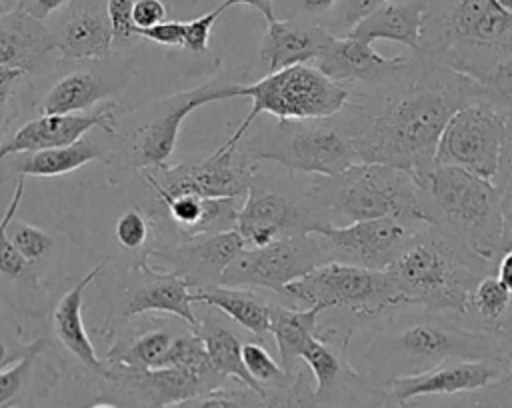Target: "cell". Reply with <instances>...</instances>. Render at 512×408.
<instances>
[{"mask_svg":"<svg viewBox=\"0 0 512 408\" xmlns=\"http://www.w3.org/2000/svg\"><path fill=\"white\" fill-rule=\"evenodd\" d=\"M480 98V82L414 52L380 82L348 86V100L336 120L358 162L416 174L434 164L450 116Z\"/></svg>","mask_w":512,"mask_h":408,"instance_id":"6da1fadb","label":"cell"},{"mask_svg":"<svg viewBox=\"0 0 512 408\" xmlns=\"http://www.w3.org/2000/svg\"><path fill=\"white\" fill-rule=\"evenodd\" d=\"M374 320L380 324L362 346L360 364L354 368L378 388H386L392 378L418 374L446 360L504 362L494 330L476 328L452 314L400 306Z\"/></svg>","mask_w":512,"mask_h":408,"instance_id":"7a4b0ae2","label":"cell"},{"mask_svg":"<svg viewBox=\"0 0 512 408\" xmlns=\"http://www.w3.org/2000/svg\"><path fill=\"white\" fill-rule=\"evenodd\" d=\"M416 54L484 82L512 58V16L494 0H426Z\"/></svg>","mask_w":512,"mask_h":408,"instance_id":"3957f363","label":"cell"},{"mask_svg":"<svg viewBox=\"0 0 512 408\" xmlns=\"http://www.w3.org/2000/svg\"><path fill=\"white\" fill-rule=\"evenodd\" d=\"M386 270L394 278L404 306H420L464 320H470L474 286L482 276L494 274V266L430 224L412 236Z\"/></svg>","mask_w":512,"mask_h":408,"instance_id":"277c9868","label":"cell"},{"mask_svg":"<svg viewBox=\"0 0 512 408\" xmlns=\"http://www.w3.org/2000/svg\"><path fill=\"white\" fill-rule=\"evenodd\" d=\"M412 176L418 184L424 222L496 268L502 254V194L494 182L442 164H430Z\"/></svg>","mask_w":512,"mask_h":408,"instance_id":"5b68a950","label":"cell"},{"mask_svg":"<svg viewBox=\"0 0 512 408\" xmlns=\"http://www.w3.org/2000/svg\"><path fill=\"white\" fill-rule=\"evenodd\" d=\"M242 86V80L214 78L192 90L132 106L124 124L114 120V134L110 136L114 144L108 148L106 162L112 166L114 178L168 164L188 114L212 102L242 98Z\"/></svg>","mask_w":512,"mask_h":408,"instance_id":"8992f818","label":"cell"},{"mask_svg":"<svg viewBox=\"0 0 512 408\" xmlns=\"http://www.w3.org/2000/svg\"><path fill=\"white\" fill-rule=\"evenodd\" d=\"M306 188L326 226L374 218L424 222L414 176L394 166L356 162L332 176H308Z\"/></svg>","mask_w":512,"mask_h":408,"instance_id":"52a82bcc","label":"cell"},{"mask_svg":"<svg viewBox=\"0 0 512 408\" xmlns=\"http://www.w3.org/2000/svg\"><path fill=\"white\" fill-rule=\"evenodd\" d=\"M242 96L250 98L252 108L226 138L224 146H236L260 114H268L278 122L336 116L348 100V86L330 80L314 64H294L244 84Z\"/></svg>","mask_w":512,"mask_h":408,"instance_id":"ba28073f","label":"cell"},{"mask_svg":"<svg viewBox=\"0 0 512 408\" xmlns=\"http://www.w3.org/2000/svg\"><path fill=\"white\" fill-rule=\"evenodd\" d=\"M294 308L342 310L354 318L374 320L404 306L388 270H368L342 262H324L306 276L290 282L278 296Z\"/></svg>","mask_w":512,"mask_h":408,"instance_id":"9c48e42d","label":"cell"},{"mask_svg":"<svg viewBox=\"0 0 512 408\" xmlns=\"http://www.w3.org/2000/svg\"><path fill=\"white\" fill-rule=\"evenodd\" d=\"M256 162L280 166L302 176H332L358 162L348 134L336 116L284 120L268 134L240 140Z\"/></svg>","mask_w":512,"mask_h":408,"instance_id":"30bf717a","label":"cell"},{"mask_svg":"<svg viewBox=\"0 0 512 408\" xmlns=\"http://www.w3.org/2000/svg\"><path fill=\"white\" fill-rule=\"evenodd\" d=\"M298 176L300 174L286 170L280 188L274 178L262 176L258 166L236 212L234 230L244 240V246H264L274 240L310 234L326 226L308 196V176Z\"/></svg>","mask_w":512,"mask_h":408,"instance_id":"8fae6325","label":"cell"},{"mask_svg":"<svg viewBox=\"0 0 512 408\" xmlns=\"http://www.w3.org/2000/svg\"><path fill=\"white\" fill-rule=\"evenodd\" d=\"M260 162L244 148L220 144L210 156L198 162L164 164L140 174L154 194H198L208 198H244Z\"/></svg>","mask_w":512,"mask_h":408,"instance_id":"7c38bea8","label":"cell"},{"mask_svg":"<svg viewBox=\"0 0 512 408\" xmlns=\"http://www.w3.org/2000/svg\"><path fill=\"white\" fill-rule=\"evenodd\" d=\"M504 126L506 116L482 98L462 106L440 134L434 164L456 166L494 180L502 156Z\"/></svg>","mask_w":512,"mask_h":408,"instance_id":"4fadbf2b","label":"cell"},{"mask_svg":"<svg viewBox=\"0 0 512 408\" xmlns=\"http://www.w3.org/2000/svg\"><path fill=\"white\" fill-rule=\"evenodd\" d=\"M324 262L326 256L316 234H300L264 246H244L224 270L220 284L268 290L280 296L290 282Z\"/></svg>","mask_w":512,"mask_h":408,"instance_id":"5bb4252c","label":"cell"},{"mask_svg":"<svg viewBox=\"0 0 512 408\" xmlns=\"http://www.w3.org/2000/svg\"><path fill=\"white\" fill-rule=\"evenodd\" d=\"M424 222L404 218H374L346 226L314 230L326 262H342L368 270H386Z\"/></svg>","mask_w":512,"mask_h":408,"instance_id":"9a60e30c","label":"cell"},{"mask_svg":"<svg viewBox=\"0 0 512 408\" xmlns=\"http://www.w3.org/2000/svg\"><path fill=\"white\" fill-rule=\"evenodd\" d=\"M192 286L174 270L150 264L144 256L118 288L114 312L120 318L142 314H168L198 330V314L192 308Z\"/></svg>","mask_w":512,"mask_h":408,"instance_id":"2e32d148","label":"cell"},{"mask_svg":"<svg viewBox=\"0 0 512 408\" xmlns=\"http://www.w3.org/2000/svg\"><path fill=\"white\" fill-rule=\"evenodd\" d=\"M510 370L502 360H446L424 372L392 378L384 392L386 404L402 406L406 402L428 396H450L480 390Z\"/></svg>","mask_w":512,"mask_h":408,"instance_id":"e0dca14e","label":"cell"},{"mask_svg":"<svg viewBox=\"0 0 512 408\" xmlns=\"http://www.w3.org/2000/svg\"><path fill=\"white\" fill-rule=\"evenodd\" d=\"M242 248L244 240L232 228L210 236L166 242L158 248H150L144 256L156 258V266L174 270L192 290H200L220 284L224 270Z\"/></svg>","mask_w":512,"mask_h":408,"instance_id":"ac0fdd59","label":"cell"},{"mask_svg":"<svg viewBox=\"0 0 512 408\" xmlns=\"http://www.w3.org/2000/svg\"><path fill=\"white\" fill-rule=\"evenodd\" d=\"M116 104L108 102L96 112L80 114H40L24 122L8 140L0 144V160L12 154L36 152L46 148L68 146L80 140L94 128L104 130L108 136L114 134Z\"/></svg>","mask_w":512,"mask_h":408,"instance_id":"d6986e66","label":"cell"},{"mask_svg":"<svg viewBox=\"0 0 512 408\" xmlns=\"http://www.w3.org/2000/svg\"><path fill=\"white\" fill-rule=\"evenodd\" d=\"M50 30L58 54L70 60H104L114 46L106 2L100 0H70Z\"/></svg>","mask_w":512,"mask_h":408,"instance_id":"ffe728a7","label":"cell"},{"mask_svg":"<svg viewBox=\"0 0 512 408\" xmlns=\"http://www.w3.org/2000/svg\"><path fill=\"white\" fill-rule=\"evenodd\" d=\"M56 54L52 30L24 6L0 18V68H16L32 76L46 72Z\"/></svg>","mask_w":512,"mask_h":408,"instance_id":"44dd1931","label":"cell"},{"mask_svg":"<svg viewBox=\"0 0 512 408\" xmlns=\"http://www.w3.org/2000/svg\"><path fill=\"white\" fill-rule=\"evenodd\" d=\"M408 56L386 58L374 50V44L354 36H332L324 50L312 62L330 80L344 86L374 84L398 70Z\"/></svg>","mask_w":512,"mask_h":408,"instance_id":"7402d4cb","label":"cell"},{"mask_svg":"<svg viewBox=\"0 0 512 408\" xmlns=\"http://www.w3.org/2000/svg\"><path fill=\"white\" fill-rule=\"evenodd\" d=\"M106 262L96 264L90 272H86L54 306L50 322L52 332L56 340L62 344V348L88 372L92 378H104L108 372V366L102 358L96 356L94 344L84 328L82 320V298L84 290L100 276Z\"/></svg>","mask_w":512,"mask_h":408,"instance_id":"603a6c76","label":"cell"},{"mask_svg":"<svg viewBox=\"0 0 512 408\" xmlns=\"http://www.w3.org/2000/svg\"><path fill=\"white\" fill-rule=\"evenodd\" d=\"M332 40V34L312 20H274L266 22L262 36L260 60L268 72L314 62L324 46Z\"/></svg>","mask_w":512,"mask_h":408,"instance_id":"cb8c5ba5","label":"cell"},{"mask_svg":"<svg viewBox=\"0 0 512 408\" xmlns=\"http://www.w3.org/2000/svg\"><path fill=\"white\" fill-rule=\"evenodd\" d=\"M166 208L168 222L178 234V240H190L232 230L240 198H208L198 194L156 196Z\"/></svg>","mask_w":512,"mask_h":408,"instance_id":"d4e9b609","label":"cell"},{"mask_svg":"<svg viewBox=\"0 0 512 408\" xmlns=\"http://www.w3.org/2000/svg\"><path fill=\"white\" fill-rule=\"evenodd\" d=\"M424 12L426 0H386L380 8L360 20L348 32V36L368 44L390 40L408 46L412 52H418Z\"/></svg>","mask_w":512,"mask_h":408,"instance_id":"484cf974","label":"cell"},{"mask_svg":"<svg viewBox=\"0 0 512 408\" xmlns=\"http://www.w3.org/2000/svg\"><path fill=\"white\" fill-rule=\"evenodd\" d=\"M192 302L222 312L238 328L254 334L258 340L270 334L272 302L252 288L214 284L192 292Z\"/></svg>","mask_w":512,"mask_h":408,"instance_id":"4316f807","label":"cell"},{"mask_svg":"<svg viewBox=\"0 0 512 408\" xmlns=\"http://www.w3.org/2000/svg\"><path fill=\"white\" fill-rule=\"evenodd\" d=\"M196 332L202 338L208 360L218 374H222L226 380L232 378L238 384H244L264 396L260 386L250 378V374L244 368V362H242L244 342L238 330L230 324V320L222 312L206 306L204 314L198 316Z\"/></svg>","mask_w":512,"mask_h":408,"instance_id":"83f0119b","label":"cell"},{"mask_svg":"<svg viewBox=\"0 0 512 408\" xmlns=\"http://www.w3.org/2000/svg\"><path fill=\"white\" fill-rule=\"evenodd\" d=\"M24 186H26V178L18 176V182H16V188L8 202V208L0 218V278L10 282L12 286H16L18 292H22V296H26L28 312H32L34 316H40L46 310L48 294H46L44 286L40 284V280L34 272V266L16 250V246L8 238V226L14 220L16 210L22 202Z\"/></svg>","mask_w":512,"mask_h":408,"instance_id":"f1b7e54d","label":"cell"},{"mask_svg":"<svg viewBox=\"0 0 512 408\" xmlns=\"http://www.w3.org/2000/svg\"><path fill=\"white\" fill-rule=\"evenodd\" d=\"M114 84L98 70L78 68L66 72L38 102L40 114H80L108 100Z\"/></svg>","mask_w":512,"mask_h":408,"instance_id":"f546056e","label":"cell"},{"mask_svg":"<svg viewBox=\"0 0 512 408\" xmlns=\"http://www.w3.org/2000/svg\"><path fill=\"white\" fill-rule=\"evenodd\" d=\"M182 328H186L182 320H178V324L168 320H152L150 326L132 330L128 336L114 338L102 360L130 368H158L172 340Z\"/></svg>","mask_w":512,"mask_h":408,"instance_id":"4dcf8cb0","label":"cell"},{"mask_svg":"<svg viewBox=\"0 0 512 408\" xmlns=\"http://www.w3.org/2000/svg\"><path fill=\"white\" fill-rule=\"evenodd\" d=\"M322 310L294 308L282 302H272L270 306V334L276 340L280 352V366L288 376H292L300 362L302 348L316 336L318 318Z\"/></svg>","mask_w":512,"mask_h":408,"instance_id":"1f68e13d","label":"cell"},{"mask_svg":"<svg viewBox=\"0 0 512 408\" xmlns=\"http://www.w3.org/2000/svg\"><path fill=\"white\" fill-rule=\"evenodd\" d=\"M102 160L108 162V148H102L98 140L84 134L80 140L58 146L46 148L36 152H22L16 160V170L20 176H36V178H54L68 172H74L88 162Z\"/></svg>","mask_w":512,"mask_h":408,"instance_id":"d6a6232c","label":"cell"},{"mask_svg":"<svg viewBox=\"0 0 512 408\" xmlns=\"http://www.w3.org/2000/svg\"><path fill=\"white\" fill-rule=\"evenodd\" d=\"M42 352H32L0 372V408H34L54 388L58 372H38Z\"/></svg>","mask_w":512,"mask_h":408,"instance_id":"836d02e7","label":"cell"},{"mask_svg":"<svg viewBox=\"0 0 512 408\" xmlns=\"http://www.w3.org/2000/svg\"><path fill=\"white\" fill-rule=\"evenodd\" d=\"M382 408H512V372L474 392L428 396L402 406L384 404Z\"/></svg>","mask_w":512,"mask_h":408,"instance_id":"e575fe53","label":"cell"},{"mask_svg":"<svg viewBox=\"0 0 512 408\" xmlns=\"http://www.w3.org/2000/svg\"><path fill=\"white\" fill-rule=\"evenodd\" d=\"M512 300V294L496 278V274H486L474 286L470 298V322L476 328L492 330L496 322L504 316Z\"/></svg>","mask_w":512,"mask_h":408,"instance_id":"d590c367","label":"cell"},{"mask_svg":"<svg viewBox=\"0 0 512 408\" xmlns=\"http://www.w3.org/2000/svg\"><path fill=\"white\" fill-rule=\"evenodd\" d=\"M262 408H318L314 380L304 364L284 384L264 390Z\"/></svg>","mask_w":512,"mask_h":408,"instance_id":"8d00e7d4","label":"cell"},{"mask_svg":"<svg viewBox=\"0 0 512 408\" xmlns=\"http://www.w3.org/2000/svg\"><path fill=\"white\" fill-rule=\"evenodd\" d=\"M264 396L256 390L238 384V386H218L196 396H190L168 408H262Z\"/></svg>","mask_w":512,"mask_h":408,"instance_id":"74e56055","label":"cell"},{"mask_svg":"<svg viewBox=\"0 0 512 408\" xmlns=\"http://www.w3.org/2000/svg\"><path fill=\"white\" fill-rule=\"evenodd\" d=\"M242 362H244V368L246 372L250 374V378L260 386V390H268V388H274V386H280L284 384L288 378L284 368L280 366V362H276L270 352L260 344V342H244L242 344Z\"/></svg>","mask_w":512,"mask_h":408,"instance_id":"f35d334b","label":"cell"},{"mask_svg":"<svg viewBox=\"0 0 512 408\" xmlns=\"http://www.w3.org/2000/svg\"><path fill=\"white\" fill-rule=\"evenodd\" d=\"M8 238L32 266L42 262L54 250V236L26 222L12 220L8 226Z\"/></svg>","mask_w":512,"mask_h":408,"instance_id":"ab89813d","label":"cell"},{"mask_svg":"<svg viewBox=\"0 0 512 408\" xmlns=\"http://www.w3.org/2000/svg\"><path fill=\"white\" fill-rule=\"evenodd\" d=\"M386 0H336L322 26L332 36H346L360 20L380 8Z\"/></svg>","mask_w":512,"mask_h":408,"instance_id":"60d3db41","label":"cell"},{"mask_svg":"<svg viewBox=\"0 0 512 408\" xmlns=\"http://www.w3.org/2000/svg\"><path fill=\"white\" fill-rule=\"evenodd\" d=\"M150 220L140 208H128L114 224V236L124 250H138L148 242Z\"/></svg>","mask_w":512,"mask_h":408,"instance_id":"b9f144b4","label":"cell"},{"mask_svg":"<svg viewBox=\"0 0 512 408\" xmlns=\"http://www.w3.org/2000/svg\"><path fill=\"white\" fill-rule=\"evenodd\" d=\"M482 84V100L496 106L504 116L512 114V58L502 62Z\"/></svg>","mask_w":512,"mask_h":408,"instance_id":"7bdbcfd3","label":"cell"},{"mask_svg":"<svg viewBox=\"0 0 512 408\" xmlns=\"http://www.w3.org/2000/svg\"><path fill=\"white\" fill-rule=\"evenodd\" d=\"M220 8L216 6L214 10L198 16V18H192L188 22H184V48L188 52H194V54H202L208 50V42H210V32L216 24V20L220 18Z\"/></svg>","mask_w":512,"mask_h":408,"instance_id":"ee69618b","label":"cell"},{"mask_svg":"<svg viewBox=\"0 0 512 408\" xmlns=\"http://www.w3.org/2000/svg\"><path fill=\"white\" fill-rule=\"evenodd\" d=\"M134 0H106V14L112 28L114 44H128L136 38V28L132 22Z\"/></svg>","mask_w":512,"mask_h":408,"instance_id":"f6af8a7d","label":"cell"},{"mask_svg":"<svg viewBox=\"0 0 512 408\" xmlns=\"http://www.w3.org/2000/svg\"><path fill=\"white\" fill-rule=\"evenodd\" d=\"M28 74L16 68H0V136L4 134L12 112H14V98L16 90Z\"/></svg>","mask_w":512,"mask_h":408,"instance_id":"bcb514c9","label":"cell"},{"mask_svg":"<svg viewBox=\"0 0 512 408\" xmlns=\"http://www.w3.org/2000/svg\"><path fill=\"white\" fill-rule=\"evenodd\" d=\"M136 36L146 38L150 42L170 46V48H184V22L180 20H164L150 28H136Z\"/></svg>","mask_w":512,"mask_h":408,"instance_id":"7dc6e473","label":"cell"},{"mask_svg":"<svg viewBox=\"0 0 512 408\" xmlns=\"http://www.w3.org/2000/svg\"><path fill=\"white\" fill-rule=\"evenodd\" d=\"M50 344L46 338H36L32 342H22L20 338H12V336H0V372L8 366H12L14 362L26 358L32 352H40L46 350Z\"/></svg>","mask_w":512,"mask_h":408,"instance_id":"c3c4849f","label":"cell"},{"mask_svg":"<svg viewBox=\"0 0 512 408\" xmlns=\"http://www.w3.org/2000/svg\"><path fill=\"white\" fill-rule=\"evenodd\" d=\"M492 182L500 190V194H512V114L506 116L500 166Z\"/></svg>","mask_w":512,"mask_h":408,"instance_id":"681fc988","label":"cell"},{"mask_svg":"<svg viewBox=\"0 0 512 408\" xmlns=\"http://www.w3.org/2000/svg\"><path fill=\"white\" fill-rule=\"evenodd\" d=\"M166 6L162 0H134L132 4V22L134 28H150L166 20Z\"/></svg>","mask_w":512,"mask_h":408,"instance_id":"f907efd6","label":"cell"},{"mask_svg":"<svg viewBox=\"0 0 512 408\" xmlns=\"http://www.w3.org/2000/svg\"><path fill=\"white\" fill-rule=\"evenodd\" d=\"M232 6H250V8L258 10L266 18V22H274L276 20L274 0H224L218 8H220V12H226Z\"/></svg>","mask_w":512,"mask_h":408,"instance_id":"816d5d0a","label":"cell"},{"mask_svg":"<svg viewBox=\"0 0 512 408\" xmlns=\"http://www.w3.org/2000/svg\"><path fill=\"white\" fill-rule=\"evenodd\" d=\"M500 210H502V252H504L512 248V194H502Z\"/></svg>","mask_w":512,"mask_h":408,"instance_id":"f5cc1de1","label":"cell"},{"mask_svg":"<svg viewBox=\"0 0 512 408\" xmlns=\"http://www.w3.org/2000/svg\"><path fill=\"white\" fill-rule=\"evenodd\" d=\"M70 0H28V4H24V8L38 20L48 18L50 14H54L56 10L64 8Z\"/></svg>","mask_w":512,"mask_h":408,"instance_id":"db71d44e","label":"cell"},{"mask_svg":"<svg viewBox=\"0 0 512 408\" xmlns=\"http://www.w3.org/2000/svg\"><path fill=\"white\" fill-rule=\"evenodd\" d=\"M494 274L504 284V288L512 294V248L504 250L500 254V258L496 262V268H494Z\"/></svg>","mask_w":512,"mask_h":408,"instance_id":"11a10c76","label":"cell"},{"mask_svg":"<svg viewBox=\"0 0 512 408\" xmlns=\"http://www.w3.org/2000/svg\"><path fill=\"white\" fill-rule=\"evenodd\" d=\"M334 2L336 0H298V6L306 16L318 18V16H326L334 6Z\"/></svg>","mask_w":512,"mask_h":408,"instance_id":"9f6ffc18","label":"cell"},{"mask_svg":"<svg viewBox=\"0 0 512 408\" xmlns=\"http://www.w3.org/2000/svg\"><path fill=\"white\" fill-rule=\"evenodd\" d=\"M86 408H122L116 400H112V398H108V396H100L98 394V398L92 402V404H88Z\"/></svg>","mask_w":512,"mask_h":408,"instance_id":"6f0895ef","label":"cell"},{"mask_svg":"<svg viewBox=\"0 0 512 408\" xmlns=\"http://www.w3.org/2000/svg\"><path fill=\"white\" fill-rule=\"evenodd\" d=\"M506 14H510L512 16V0H494Z\"/></svg>","mask_w":512,"mask_h":408,"instance_id":"680465c9","label":"cell"}]
</instances>
